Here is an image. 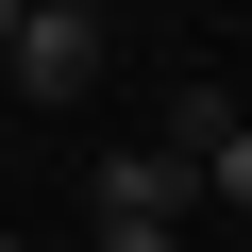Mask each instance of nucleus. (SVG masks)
Here are the masks:
<instances>
[{
    "instance_id": "2",
    "label": "nucleus",
    "mask_w": 252,
    "mask_h": 252,
    "mask_svg": "<svg viewBox=\"0 0 252 252\" xmlns=\"http://www.w3.org/2000/svg\"><path fill=\"white\" fill-rule=\"evenodd\" d=\"M101 219H202V185H185V152H101Z\"/></svg>"
},
{
    "instance_id": "5",
    "label": "nucleus",
    "mask_w": 252,
    "mask_h": 252,
    "mask_svg": "<svg viewBox=\"0 0 252 252\" xmlns=\"http://www.w3.org/2000/svg\"><path fill=\"white\" fill-rule=\"evenodd\" d=\"M0 252H34V235H0Z\"/></svg>"
},
{
    "instance_id": "3",
    "label": "nucleus",
    "mask_w": 252,
    "mask_h": 252,
    "mask_svg": "<svg viewBox=\"0 0 252 252\" xmlns=\"http://www.w3.org/2000/svg\"><path fill=\"white\" fill-rule=\"evenodd\" d=\"M101 252H185V235H168V219H101Z\"/></svg>"
},
{
    "instance_id": "4",
    "label": "nucleus",
    "mask_w": 252,
    "mask_h": 252,
    "mask_svg": "<svg viewBox=\"0 0 252 252\" xmlns=\"http://www.w3.org/2000/svg\"><path fill=\"white\" fill-rule=\"evenodd\" d=\"M17 17H34V0H0V34H17Z\"/></svg>"
},
{
    "instance_id": "1",
    "label": "nucleus",
    "mask_w": 252,
    "mask_h": 252,
    "mask_svg": "<svg viewBox=\"0 0 252 252\" xmlns=\"http://www.w3.org/2000/svg\"><path fill=\"white\" fill-rule=\"evenodd\" d=\"M0 84L17 101H84L101 84V0H34V17L0 34Z\"/></svg>"
}]
</instances>
